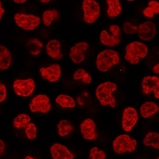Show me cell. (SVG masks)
Instances as JSON below:
<instances>
[{"label": "cell", "mask_w": 159, "mask_h": 159, "mask_svg": "<svg viewBox=\"0 0 159 159\" xmlns=\"http://www.w3.org/2000/svg\"><path fill=\"white\" fill-rule=\"evenodd\" d=\"M25 135L29 140H34L37 135V129L35 124L30 123L25 128Z\"/></svg>", "instance_id": "83f0119b"}, {"label": "cell", "mask_w": 159, "mask_h": 159, "mask_svg": "<svg viewBox=\"0 0 159 159\" xmlns=\"http://www.w3.org/2000/svg\"><path fill=\"white\" fill-rule=\"evenodd\" d=\"M138 121V113L134 107H126L122 116V128L126 133L133 130L135 124Z\"/></svg>", "instance_id": "30bf717a"}, {"label": "cell", "mask_w": 159, "mask_h": 159, "mask_svg": "<svg viewBox=\"0 0 159 159\" xmlns=\"http://www.w3.org/2000/svg\"><path fill=\"white\" fill-rule=\"evenodd\" d=\"M107 14L109 17L114 18V17L118 16L121 14L122 7H121V4L118 0H107Z\"/></svg>", "instance_id": "ffe728a7"}, {"label": "cell", "mask_w": 159, "mask_h": 159, "mask_svg": "<svg viewBox=\"0 0 159 159\" xmlns=\"http://www.w3.org/2000/svg\"><path fill=\"white\" fill-rule=\"evenodd\" d=\"M116 89L117 86L113 82H105L100 84L96 90V96L99 103L103 107L110 106L111 107H116V101L113 96V93Z\"/></svg>", "instance_id": "6da1fadb"}, {"label": "cell", "mask_w": 159, "mask_h": 159, "mask_svg": "<svg viewBox=\"0 0 159 159\" xmlns=\"http://www.w3.org/2000/svg\"><path fill=\"white\" fill-rule=\"evenodd\" d=\"M14 2H15V3H18V4H24V3L26 2V1H25V0H20V1H18V0H15Z\"/></svg>", "instance_id": "8d00e7d4"}, {"label": "cell", "mask_w": 159, "mask_h": 159, "mask_svg": "<svg viewBox=\"0 0 159 159\" xmlns=\"http://www.w3.org/2000/svg\"><path fill=\"white\" fill-rule=\"evenodd\" d=\"M16 25L24 30L32 31L40 24V17L34 15H26L22 13H17L14 16Z\"/></svg>", "instance_id": "8992f818"}, {"label": "cell", "mask_w": 159, "mask_h": 159, "mask_svg": "<svg viewBox=\"0 0 159 159\" xmlns=\"http://www.w3.org/2000/svg\"><path fill=\"white\" fill-rule=\"evenodd\" d=\"M12 56L8 49L0 45V70H7L10 67Z\"/></svg>", "instance_id": "ac0fdd59"}, {"label": "cell", "mask_w": 159, "mask_h": 159, "mask_svg": "<svg viewBox=\"0 0 159 159\" xmlns=\"http://www.w3.org/2000/svg\"><path fill=\"white\" fill-rule=\"evenodd\" d=\"M31 123V117L26 114H20L18 115L13 121V125L16 129L25 128Z\"/></svg>", "instance_id": "603a6c76"}, {"label": "cell", "mask_w": 159, "mask_h": 159, "mask_svg": "<svg viewBox=\"0 0 159 159\" xmlns=\"http://www.w3.org/2000/svg\"><path fill=\"white\" fill-rule=\"evenodd\" d=\"M120 61L119 54L111 49L103 50L98 54L97 58V67L100 72H107L114 66L117 65Z\"/></svg>", "instance_id": "3957f363"}, {"label": "cell", "mask_w": 159, "mask_h": 159, "mask_svg": "<svg viewBox=\"0 0 159 159\" xmlns=\"http://www.w3.org/2000/svg\"><path fill=\"white\" fill-rule=\"evenodd\" d=\"M84 11V20L87 24L95 23L100 16V6L97 1L85 0L82 3Z\"/></svg>", "instance_id": "52a82bcc"}, {"label": "cell", "mask_w": 159, "mask_h": 159, "mask_svg": "<svg viewBox=\"0 0 159 159\" xmlns=\"http://www.w3.org/2000/svg\"><path fill=\"white\" fill-rule=\"evenodd\" d=\"M46 50H47V53L49 57L54 59L60 60L63 57V54L61 52V44L57 39L50 40L47 44Z\"/></svg>", "instance_id": "e0dca14e"}, {"label": "cell", "mask_w": 159, "mask_h": 159, "mask_svg": "<svg viewBox=\"0 0 159 159\" xmlns=\"http://www.w3.org/2000/svg\"><path fill=\"white\" fill-rule=\"evenodd\" d=\"M80 132L86 140H95L98 138L97 125L91 118H87L81 123Z\"/></svg>", "instance_id": "5bb4252c"}, {"label": "cell", "mask_w": 159, "mask_h": 159, "mask_svg": "<svg viewBox=\"0 0 159 159\" xmlns=\"http://www.w3.org/2000/svg\"><path fill=\"white\" fill-rule=\"evenodd\" d=\"M53 11V14H54V19H59V17H60V15H59V13L58 11H57V10H52Z\"/></svg>", "instance_id": "836d02e7"}, {"label": "cell", "mask_w": 159, "mask_h": 159, "mask_svg": "<svg viewBox=\"0 0 159 159\" xmlns=\"http://www.w3.org/2000/svg\"><path fill=\"white\" fill-rule=\"evenodd\" d=\"M148 54V48L146 44L134 41L129 43L125 47V59L132 65H136L142 59L147 57Z\"/></svg>", "instance_id": "7a4b0ae2"}, {"label": "cell", "mask_w": 159, "mask_h": 159, "mask_svg": "<svg viewBox=\"0 0 159 159\" xmlns=\"http://www.w3.org/2000/svg\"><path fill=\"white\" fill-rule=\"evenodd\" d=\"M56 102L63 108H74L75 107V99L67 95H59L56 98Z\"/></svg>", "instance_id": "cb8c5ba5"}, {"label": "cell", "mask_w": 159, "mask_h": 159, "mask_svg": "<svg viewBox=\"0 0 159 159\" xmlns=\"http://www.w3.org/2000/svg\"><path fill=\"white\" fill-rule=\"evenodd\" d=\"M153 72H155L156 74L159 73V65L158 64H157V65H156V66H155V67H153Z\"/></svg>", "instance_id": "d590c367"}, {"label": "cell", "mask_w": 159, "mask_h": 159, "mask_svg": "<svg viewBox=\"0 0 159 159\" xmlns=\"http://www.w3.org/2000/svg\"><path fill=\"white\" fill-rule=\"evenodd\" d=\"M30 111L33 113L40 112L43 114H47L52 108V105L50 103V99L47 95H37L31 100L29 105Z\"/></svg>", "instance_id": "9c48e42d"}, {"label": "cell", "mask_w": 159, "mask_h": 159, "mask_svg": "<svg viewBox=\"0 0 159 159\" xmlns=\"http://www.w3.org/2000/svg\"><path fill=\"white\" fill-rule=\"evenodd\" d=\"M137 33L140 39L144 41H149L157 35V26L152 21H146L137 26Z\"/></svg>", "instance_id": "7c38bea8"}, {"label": "cell", "mask_w": 159, "mask_h": 159, "mask_svg": "<svg viewBox=\"0 0 159 159\" xmlns=\"http://www.w3.org/2000/svg\"><path fill=\"white\" fill-rule=\"evenodd\" d=\"M144 145L147 147H153L154 148H159V134L156 132H149L147 133L144 141H143Z\"/></svg>", "instance_id": "d4e9b609"}, {"label": "cell", "mask_w": 159, "mask_h": 159, "mask_svg": "<svg viewBox=\"0 0 159 159\" xmlns=\"http://www.w3.org/2000/svg\"><path fill=\"white\" fill-rule=\"evenodd\" d=\"M50 153L53 159H74L75 156L64 145L56 143L50 147Z\"/></svg>", "instance_id": "2e32d148"}, {"label": "cell", "mask_w": 159, "mask_h": 159, "mask_svg": "<svg viewBox=\"0 0 159 159\" xmlns=\"http://www.w3.org/2000/svg\"><path fill=\"white\" fill-rule=\"evenodd\" d=\"M54 20V14L52 10H46L43 14V23L46 26H49Z\"/></svg>", "instance_id": "f546056e"}, {"label": "cell", "mask_w": 159, "mask_h": 159, "mask_svg": "<svg viewBox=\"0 0 159 159\" xmlns=\"http://www.w3.org/2000/svg\"><path fill=\"white\" fill-rule=\"evenodd\" d=\"M74 79L77 81H81L84 84L88 85L92 82V77L90 74H88L84 69H78L74 74Z\"/></svg>", "instance_id": "4316f807"}, {"label": "cell", "mask_w": 159, "mask_h": 159, "mask_svg": "<svg viewBox=\"0 0 159 159\" xmlns=\"http://www.w3.org/2000/svg\"><path fill=\"white\" fill-rule=\"evenodd\" d=\"M123 30L127 35H133L137 32V26L129 22H125L123 24Z\"/></svg>", "instance_id": "4dcf8cb0"}, {"label": "cell", "mask_w": 159, "mask_h": 159, "mask_svg": "<svg viewBox=\"0 0 159 159\" xmlns=\"http://www.w3.org/2000/svg\"><path fill=\"white\" fill-rule=\"evenodd\" d=\"M159 77L157 75H147L144 77L142 81V90L143 93L147 96L152 92L155 94L156 98H159Z\"/></svg>", "instance_id": "8fae6325"}, {"label": "cell", "mask_w": 159, "mask_h": 159, "mask_svg": "<svg viewBox=\"0 0 159 159\" xmlns=\"http://www.w3.org/2000/svg\"><path fill=\"white\" fill-rule=\"evenodd\" d=\"M90 159H106L107 155L103 150H100L98 147H93L90 150Z\"/></svg>", "instance_id": "f1b7e54d"}, {"label": "cell", "mask_w": 159, "mask_h": 159, "mask_svg": "<svg viewBox=\"0 0 159 159\" xmlns=\"http://www.w3.org/2000/svg\"><path fill=\"white\" fill-rule=\"evenodd\" d=\"M39 71L42 77L49 82H57L61 77V67L57 64L51 65L48 67H41Z\"/></svg>", "instance_id": "9a60e30c"}, {"label": "cell", "mask_w": 159, "mask_h": 159, "mask_svg": "<svg viewBox=\"0 0 159 159\" xmlns=\"http://www.w3.org/2000/svg\"><path fill=\"white\" fill-rule=\"evenodd\" d=\"M100 42L107 47H116L121 42V29L116 25L109 26V32L103 30L99 36Z\"/></svg>", "instance_id": "5b68a950"}, {"label": "cell", "mask_w": 159, "mask_h": 159, "mask_svg": "<svg viewBox=\"0 0 159 159\" xmlns=\"http://www.w3.org/2000/svg\"><path fill=\"white\" fill-rule=\"evenodd\" d=\"M7 98V87L4 84L0 83V103H3Z\"/></svg>", "instance_id": "1f68e13d"}, {"label": "cell", "mask_w": 159, "mask_h": 159, "mask_svg": "<svg viewBox=\"0 0 159 159\" xmlns=\"http://www.w3.org/2000/svg\"><path fill=\"white\" fill-rule=\"evenodd\" d=\"M49 2H50V1H48V0H42V1H41V3H45V4H46V3H49Z\"/></svg>", "instance_id": "74e56055"}, {"label": "cell", "mask_w": 159, "mask_h": 159, "mask_svg": "<svg viewBox=\"0 0 159 159\" xmlns=\"http://www.w3.org/2000/svg\"><path fill=\"white\" fill-rule=\"evenodd\" d=\"M158 112V106L154 102H146L140 107V114L144 118H149Z\"/></svg>", "instance_id": "d6986e66"}, {"label": "cell", "mask_w": 159, "mask_h": 159, "mask_svg": "<svg viewBox=\"0 0 159 159\" xmlns=\"http://www.w3.org/2000/svg\"><path fill=\"white\" fill-rule=\"evenodd\" d=\"M4 152H5V143L3 140L0 139V157L3 156Z\"/></svg>", "instance_id": "d6a6232c"}, {"label": "cell", "mask_w": 159, "mask_h": 159, "mask_svg": "<svg viewBox=\"0 0 159 159\" xmlns=\"http://www.w3.org/2000/svg\"><path fill=\"white\" fill-rule=\"evenodd\" d=\"M36 83L33 79H16L13 84V89L15 93L23 98H27L31 96L35 90Z\"/></svg>", "instance_id": "ba28073f"}, {"label": "cell", "mask_w": 159, "mask_h": 159, "mask_svg": "<svg viewBox=\"0 0 159 159\" xmlns=\"http://www.w3.org/2000/svg\"><path fill=\"white\" fill-rule=\"evenodd\" d=\"M4 13H5V10H4V8L2 7V4H1V2H0V20H1V18H2V16H3V15H4Z\"/></svg>", "instance_id": "e575fe53"}, {"label": "cell", "mask_w": 159, "mask_h": 159, "mask_svg": "<svg viewBox=\"0 0 159 159\" xmlns=\"http://www.w3.org/2000/svg\"><path fill=\"white\" fill-rule=\"evenodd\" d=\"M143 14L148 18H153L155 15L159 14V4L157 1H150L148 3V7L144 9Z\"/></svg>", "instance_id": "484cf974"}, {"label": "cell", "mask_w": 159, "mask_h": 159, "mask_svg": "<svg viewBox=\"0 0 159 159\" xmlns=\"http://www.w3.org/2000/svg\"><path fill=\"white\" fill-rule=\"evenodd\" d=\"M25 159H36V158H34V157H29V156H27V157H25Z\"/></svg>", "instance_id": "f35d334b"}, {"label": "cell", "mask_w": 159, "mask_h": 159, "mask_svg": "<svg viewBox=\"0 0 159 159\" xmlns=\"http://www.w3.org/2000/svg\"><path fill=\"white\" fill-rule=\"evenodd\" d=\"M137 142L135 139L131 138L128 135H118L113 141V149L116 154H125V153H133L135 152Z\"/></svg>", "instance_id": "277c9868"}, {"label": "cell", "mask_w": 159, "mask_h": 159, "mask_svg": "<svg viewBox=\"0 0 159 159\" xmlns=\"http://www.w3.org/2000/svg\"><path fill=\"white\" fill-rule=\"evenodd\" d=\"M89 48L88 43L86 42H79L76 43L70 49L69 57L75 64H80L85 59V54Z\"/></svg>", "instance_id": "4fadbf2b"}, {"label": "cell", "mask_w": 159, "mask_h": 159, "mask_svg": "<svg viewBox=\"0 0 159 159\" xmlns=\"http://www.w3.org/2000/svg\"><path fill=\"white\" fill-rule=\"evenodd\" d=\"M57 133L60 136H66L74 130L73 125L69 120L63 119L57 124Z\"/></svg>", "instance_id": "7402d4cb"}, {"label": "cell", "mask_w": 159, "mask_h": 159, "mask_svg": "<svg viewBox=\"0 0 159 159\" xmlns=\"http://www.w3.org/2000/svg\"><path fill=\"white\" fill-rule=\"evenodd\" d=\"M157 159H159V158H157Z\"/></svg>", "instance_id": "ab89813d"}, {"label": "cell", "mask_w": 159, "mask_h": 159, "mask_svg": "<svg viewBox=\"0 0 159 159\" xmlns=\"http://www.w3.org/2000/svg\"><path fill=\"white\" fill-rule=\"evenodd\" d=\"M26 48L30 52L31 55L37 56L41 53L43 49V44L42 42L37 38H30L26 41Z\"/></svg>", "instance_id": "44dd1931"}]
</instances>
